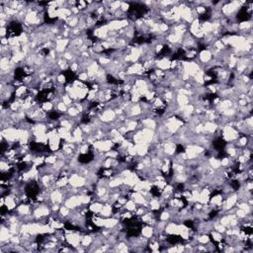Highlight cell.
Instances as JSON below:
<instances>
[{
    "label": "cell",
    "mask_w": 253,
    "mask_h": 253,
    "mask_svg": "<svg viewBox=\"0 0 253 253\" xmlns=\"http://www.w3.org/2000/svg\"><path fill=\"white\" fill-rule=\"evenodd\" d=\"M176 246H177V252H183V251H185V245L178 244Z\"/></svg>",
    "instance_id": "23"
},
{
    "label": "cell",
    "mask_w": 253,
    "mask_h": 253,
    "mask_svg": "<svg viewBox=\"0 0 253 253\" xmlns=\"http://www.w3.org/2000/svg\"><path fill=\"white\" fill-rule=\"evenodd\" d=\"M103 205H104V204L100 203L99 201L93 202V203L89 206V211L92 212V214L99 215L100 212H101V210H102V208H103Z\"/></svg>",
    "instance_id": "8"
},
{
    "label": "cell",
    "mask_w": 253,
    "mask_h": 253,
    "mask_svg": "<svg viewBox=\"0 0 253 253\" xmlns=\"http://www.w3.org/2000/svg\"><path fill=\"white\" fill-rule=\"evenodd\" d=\"M77 78H78V80H80L81 82H85V81H88L89 76L86 71H84V72L79 73L78 75H77Z\"/></svg>",
    "instance_id": "20"
},
{
    "label": "cell",
    "mask_w": 253,
    "mask_h": 253,
    "mask_svg": "<svg viewBox=\"0 0 253 253\" xmlns=\"http://www.w3.org/2000/svg\"><path fill=\"white\" fill-rule=\"evenodd\" d=\"M62 102L65 104V105L67 106V107H71V106H73V100L70 98L69 97V95L67 93H65V94H63L62 95Z\"/></svg>",
    "instance_id": "14"
},
{
    "label": "cell",
    "mask_w": 253,
    "mask_h": 253,
    "mask_svg": "<svg viewBox=\"0 0 253 253\" xmlns=\"http://www.w3.org/2000/svg\"><path fill=\"white\" fill-rule=\"evenodd\" d=\"M211 235H212V238L214 239V241H217V242H220L224 240V236H222V233L221 232H218L217 230H212L211 232Z\"/></svg>",
    "instance_id": "12"
},
{
    "label": "cell",
    "mask_w": 253,
    "mask_h": 253,
    "mask_svg": "<svg viewBox=\"0 0 253 253\" xmlns=\"http://www.w3.org/2000/svg\"><path fill=\"white\" fill-rule=\"evenodd\" d=\"M6 34H7V29H6V27H3V28L0 29V36H1L2 38H4V36H6Z\"/></svg>",
    "instance_id": "22"
},
{
    "label": "cell",
    "mask_w": 253,
    "mask_h": 253,
    "mask_svg": "<svg viewBox=\"0 0 253 253\" xmlns=\"http://www.w3.org/2000/svg\"><path fill=\"white\" fill-rule=\"evenodd\" d=\"M141 234H143V236L146 237L147 239H150L154 234L153 227H151V225H149V224L144 225V227H141Z\"/></svg>",
    "instance_id": "5"
},
{
    "label": "cell",
    "mask_w": 253,
    "mask_h": 253,
    "mask_svg": "<svg viewBox=\"0 0 253 253\" xmlns=\"http://www.w3.org/2000/svg\"><path fill=\"white\" fill-rule=\"evenodd\" d=\"M41 107L44 111H46V112H50V111H52L53 108H55L53 102H50V101H46V102H44Z\"/></svg>",
    "instance_id": "15"
},
{
    "label": "cell",
    "mask_w": 253,
    "mask_h": 253,
    "mask_svg": "<svg viewBox=\"0 0 253 253\" xmlns=\"http://www.w3.org/2000/svg\"><path fill=\"white\" fill-rule=\"evenodd\" d=\"M66 114L68 115L70 118H75V117H78V116H79L80 112H79V111L77 110L74 106H71V107H69L68 109H67Z\"/></svg>",
    "instance_id": "13"
},
{
    "label": "cell",
    "mask_w": 253,
    "mask_h": 253,
    "mask_svg": "<svg viewBox=\"0 0 253 253\" xmlns=\"http://www.w3.org/2000/svg\"><path fill=\"white\" fill-rule=\"evenodd\" d=\"M159 220L163 221H167L168 220H170V212L168 210H164L159 215Z\"/></svg>",
    "instance_id": "18"
},
{
    "label": "cell",
    "mask_w": 253,
    "mask_h": 253,
    "mask_svg": "<svg viewBox=\"0 0 253 253\" xmlns=\"http://www.w3.org/2000/svg\"><path fill=\"white\" fill-rule=\"evenodd\" d=\"M92 241H93V237L91 236V235H84V236H82L80 245H81L82 247H89L91 243H92Z\"/></svg>",
    "instance_id": "10"
},
{
    "label": "cell",
    "mask_w": 253,
    "mask_h": 253,
    "mask_svg": "<svg viewBox=\"0 0 253 253\" xmlns=\"http://www.w3.org/2000/svg\"><path fill=\"white\" fill-rule=\"evenodd\" d=\"M69 185L75 188H81L86 184V178L77 173H72L68 178Z\"/></svg>",
    "instance_id": "1"
},
{
    "label": "cell",
    "mask_w": 253,
    "mask_h": 253,
    "mask_svg": "<svg viewBox=\"0 0 253 253\" xmlns=\"http://www.w3.org/2000/svg\"><path fill=\"white\" fill-rule=\"evenodd\" d=\"M113 215V206L110 204H104L99 215L102 218H110Z\"/></svg>",
    "instance_id": "4"
},
{
    "label": "cell",
    "mask_w": 253,
    "mask_h": 253,
    "mask_svg": "<svg viewBox=\"0 0 253 253\" xmlns=\"http://www.w3.org/2000/svg\"><path fill=\"white\" fill-rule=\"evenodd\" d=\"M59 215L62 218H67L70 215V209L65 207V206H62L59 209Z\"/></svg>",
    "instance_id": "16"
},
{
    "label": "cell",
    "mask_w": 253,
    "mask_h": 253,
    "mask_svg": "<svg viewBox=\"0 0 253 253\" xmlns=\"http://www.w3.org/2000/svg\"><path fill=\"white\" fill-rule=\"evenodd\" d=\"M57 161V156L55 155H48V156H46V159H45V162L48 163L50 165H53Z\"/></svg>",
    "instance_id": "17"
},
{
    "label": "cell",
    "mask_w": 253,
    "mask_h": 253,
    "mask_svg": "<svg viewBox=\"0 0 253 253\" xmlns=\"http://www.w3.org/2000/svg\"><path fill=\"white\" fill-rule=\"evenodd\" d=\"M5 208L8 209V211H13L16 208V200L11 195H7L5 197Z\"/></svg>",
    "instance_id": "7"
},
{
    "label": "cell",
    "mask_w": 253,
    "mask_h": 253,
    "mask_svg": "<svg viewBox=\"0 0 253 253\" xmlns=\"http://www.w3.org/2000/svg\"><path fill=\"white\" fill-rule=\"evenodd\" d=\"M130 8H131V4H130L129 2H122V4H121V7H120V9L122 10L124 13L130 11Z\"/></svg>",
    "instance_id": "21"
},
{
    "label": "cell",
    "mask_w": 253,
    "mask_h": 253,
    "mask_svg": "<svg viewBox=\"0 0 253 253\" xmlns=\"http://www.w3.org/2000/svg\"><path fill=\"white\" fill-rule=\"evenodd\" d=\"M116 113L112 109H105L103 110V112L101 113L99 119L101 120V122L103 123H112L116 119Z\"/></svg>",
    "instance_id": "2"
},
{
    "label": "cell",
    "mask_w": 253,
    "mask_h": 253,
    "mask_svg": "<svg viewBox=\"0 0 253 253\" xmlns=\"http://www.w3.org/2000/svg\"><path fill=\"white\" fill-rule=\"evenodd\" d=\"M124 207H125V209H126L127 211L134 212V210H136V208H137V204L134 203V200H131V199H129V200L126 202V204L124 205Z\"/></svg>",
    "instance_id": "11"
},
{
    "label": "cell",
    "mask_w": 253,
    "mask_h": 253,
    "mask_svg": "<svg viewBox=\"0 0 253 253\" xmlns=\"http://www.w3.org/2000/svg\"><path fill=\"white\" fill-rule=\"evenodd\" d=\"M208 161H209V165H210L212 168H214L215 170L220 169V168L221 167V160L218 159V158H215V157H211Z\"/></svg>",
    "instance_id": "9"
},
{
    "label": "cell",
    "mask_w": 253,
    "mask_h": 253,
    "mask_svg": "<svg viewBox=\"0 0 253 253\" xmlns=\"http://www.w3.org/2000/svg\"><path fill=\"white\" fill-rule=\"evenodd\" d=\"M16 211L18 212V215H21V217H24V215L31 214V208H30V206L27 204H21L20 206H18Z\"/></svg>",
    "instance_id": "6"
},
{
    "label": "cell",
    "mask_w": 253,
    "mask_h": 253,
    "mask_svg": "<svg viewBox=\"0 0 253 253\" xmlns=\"http://www.w3.org/2000/svg\"><path fill=\"white\" fill-rule=\"evenodd\" d=\"M55 108H56V109L59 110L60 113H62V114L66 113V112H67V109H68V107H67V106L65 105V104L62 102H62H59V104H57V105H56Z\"/></svg>",
    "instance_id": "19"
},
{
    "label": "cell",
    "mask_w": 253,
    "mask_h": 253,
    "mask_svg": "<svg viewBox=\"0 0 253 253\" xmlns=\"http://www.w3.org/2000/svg\"><path fill=\"white\" fill-rule=\"evenodd\" d=\"M212 59V55L211 53V50H203L202 52L199 53V65H206V63H208L209 62H211Z\"/></svg>",
    "instance_id": "3"
}]
</instances>
